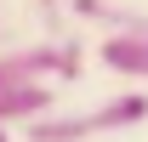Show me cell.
<instances>
[{
	"label": "cell",
	"instance_id": "obj_2",
	"mask_svg": "<svg viewBox=\"0 0 148 142\" xmlns=\"http://www.w3.org/2000/svg\"><path fill=\"white\" fill-rule=\"evenodd\" d=\"M80 51L69 40H34V46H0V85H29V80H74Z\"/></svg>",
	"mask_w": 148,
	"mask_h": 142
},
{
	"label": "cell",
	"instance_id": "obj_1",
	"mask_svg": "<svg viewBox=\"0 0 148 142\" xmlns=\"http://www.w3.org/2000/svg\"><path fill=\"white\" fill-rule=\"evenodd\" d=\"M148 119V91H120L97 108H80V114H34L23 125L29 142H91V137H114V131H131V125Z\"/></svg>",
	"mask_w": 148,
	"mask_h": 142
},
{
	"label": "cell",
	"instance_id": "obj_3",
	"mask_svg": "<svg viewBox=\"0 0 148 142\" xmlns=\"http://www.w3.org/2000/svg\"><path fill=\"white\" fill-rule=\"evenodd\" d=\"M97 57H103V68H114V74H125V80H137V85H148V40L143 34H103Z\"/></svg>",
	"mask_w": 148,
	"mask_h": 142
},
{
	"label": "cell",
	"instance_id": "obj_6",
	"mask_svg": "<svg viewBox=\"0 0 148 142\" xmlns=\"http://www.w3.org/2000/svg\"><path fill=\"white\" fill-rule=\"evenodd\" d=\"M0 142H12V131H6V125H0Z\"/></svg>",
	"mask_w": 148,
	"mask_h": 142
},
{
	"label": "cell",
	"instance_id": "obj_4",
	"mask_svg": "<svg viewBox=\"0 0 148 142\" xmlns=\"http://www.w3.org/2000/svg\"><path fill=\"white\" fill-rule=\"evenodd\" d=\"M34 114H51V85H46V80L0 85V125H29Z\"/></svg>",
	"mask_w": 148,
	"mask_h": 142
},
{
	"label": "cell",
	"instance_id": "obj_5",
	"mask_svg": "<svg viewBox=\"0 0 148 142\" xmlns=\"http://www.w3.org/2000/svg\"><path fill=\"white\" fill-rule=\"evenodd\" d=\"M74 17L103 23L108 34H143L148 40V17L143 12H125V6H108V0H74Z\"/></svg>",
	"mask_w": 148,
	"mask_h": 142
}]
</instances>
